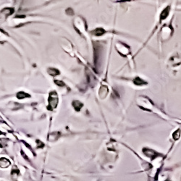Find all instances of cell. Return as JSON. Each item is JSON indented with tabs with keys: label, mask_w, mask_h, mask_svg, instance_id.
Instances as JSON below:
<instances>
[{
	"label": "cell",
	"mask_w": 181,
	"mask_h": 181,
	"mask_svg": "<svg viewBox=\"0 0 181 181\" xmlns=\"http://www.w3.org/2000/svg\"><path fill=\"white\" fill-rule=\"evenodd\" d=\"M76 22H75V27L76 29L78 30V31L80 33V35H86L87 36L86 34V24L85 20L82 18V17H78L76 19Z\"/></svg>",
	"instance_id": "6da1fadb"
},
{
	"label": "cell",
	"mask_w": 181,
	"mask_h": 181,
	"mask_svg": "<svg viewBox=\"0 0 181 181\" xmlns=\"http://www.w3.org/2000/svg\"><path fill=\"white\" fill-rule=\"evenodd\" d=\"M115 49L117 50L118 53L124 57L128 56V54H130V49L128 45L122 42H117L115 45Z\"/></svg>",
	"instance_id": "7a4b0ae2"
},
{
	"label": "cell",
	"mask_w": 181,
	"mask_h": 181,
	"mask_svg": "<svg viewBox=\"0 0 181 181\" xmlns=\"http://www.w3.org/2000/svg\"><path fill=\"white\" fill-rule=\"evenodd\" d=\"M173 31L174 30H173V28L170 25H164L162 28L161 33H160V35L162 36V38L163 40H167V39H169L173 36Z\"/></svg>",
	"instance_id": "3957f363"
},
{
	"label": "cell",
	"mask_w": 181,
	"mask_h": 181,
	"mask_svg": "<svg viewBox=\"0 0 181 181\" xmlns=\"http://www.w3.org/2000/svg\"><path fill=\"white\" fill-rule=\"evenodd\" d=\"M170 62L173 65L181 64V54H174L173 57H170Z\"/></svg>",
	"instance_id": "277c9868"
},
{
	"label": "cell",
	"mask_w": 181,
	"mask_h": 181,
	"mask_svg": "<svg viewBox=\"0 0 181 181\" xmlns=\"http://www.w3.org/2000/svg\"><path fill=\"white\" fill-rule=\"evenodd\" d=\"M170 7H165V8L163 9V11L162 12L161 14H160V18H161V20H165V19L168 17L169 13H170Z\"/></svg>",
	"instance_id": "5b68a950"
},
{
	"label": "cell",
	"mask_w": 181,
	"mask_h": 181,
	"mask_svg": "<svg viewBox=\"0 0 181 181\" xmlns=\"http://www.w3.org/2000/svg\"><path fill=\"white\" fill-rule=\"evenodd\" d=\"M92 34L94 36H101L102 35H104L105 33V30L101 28H96L95 30H92Z\"/></svg>",
	"instance_id": "8992f818"
},
{
	"label": "cell",
	"mask_w": 181,
	"mask_h": 181,
	"mask_svg": "<svg viewBox=\"0 0 181 181\" xmlns=\"http://www.w3.org/2000/svg\"><path fill=\"white\" fill-rule=\"evenodd\" d=\"M9 165H10V162L7 159H6V158L0 159V167H1L5 168V167H7L8 166H9Z\"/></svg>",
	"instance_id": "52a82bcc"
},
{
	"label": "cell",
	"mask_w": 181,
	"mask_h": 181,
	"mask_svg": "<svg viewBox=\"0 0 181 181\" xmlns=\"http://www.w3.org/2000/svg\"><path fill=\"white\" fill-rule=\"evenodd\" d=\"M17 96L18 99H22V98H25L27 96H29V95H28L27 94H25L24 92H20V93L17 94Z\"/></svg>",
	"instance_id": "ba28073f"
}]
</instances>
